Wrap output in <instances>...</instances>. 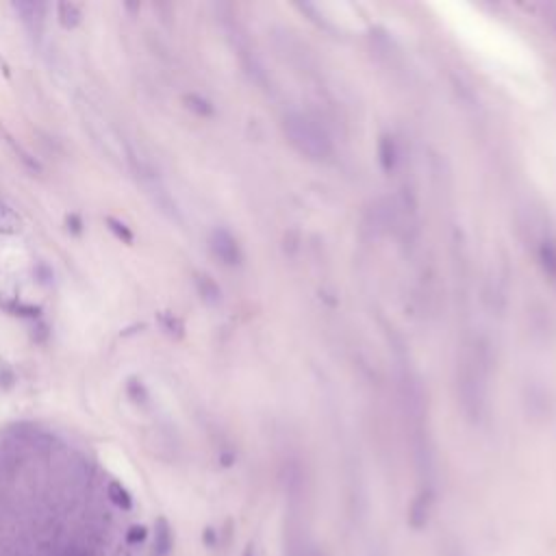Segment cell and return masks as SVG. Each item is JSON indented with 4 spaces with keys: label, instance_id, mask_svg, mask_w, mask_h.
<instances>
[{
    "label": "cell",
    "instance_id": "6da1fadb",
    "mask_svg": "<svg viewBox=\"0 0 556 556\" xmlns=\"http://www.w3.org/2000/svg\"><path fill=\"white\" fill-rule=\"evenodd\" d=\"M287 126H289L291 142L303 152H307L311 157H324L328 152V142H326L324 133H320V128L313 126L309 120L295 115V117H289Z\"/></svg>",
    "mask_w": 556,
    "mask_h": 556
},
{
    "label": "cell",
    "instance_id": "7a4b0ae2",
    "mask_svg": "<svg viewBox=\"0 0 556 556\" xmlns=\"http://www.w3.org/2000/svg\"><path fill=\"white\" fill-rule=\"evenodd\" d=\"M211 250L226 266H237L241 261V252H239L237 239L229 231H224V229H216L211 233Z\"/></svg>",
    "mask_w": 556,
    "mask_h": 556
},
{
    "label": "cell",
    "instance_id": "3957f363",
    "mask_svg": "<svg viewBox=\"0 0 556 556\" xmlns=\"http://www.w3.org/2000/svg\"><path fill=\"white\" fill-rule=\"evenodd\" d=\"M433 510V495L429 491H421L409 506V526L413 530H421L431 520Z\"/></svg>",
    "mask_w": 556,
    "mask_h": 556
},
{
    "label": "cell",
    "instance_id": "277c9868",
    "mask_svg": "<svg viewBox=\"0 0 556 556\" xmlns=\"http://www.w3.org/2000/svg\"><path fill=\"white\" fill-rule=\"evenodd\" d=\"M14 9L22 16V20H24L33 31H39L41 24H44L46 5H41V3H24V0H18V3H14Z\"/></svg>",
    "mask_w": 556,
    "mask_h": 556
},
{
    "label": "cell",
    "instance_id": "5b68a950",
    "mask_svg": "<svg viewBox=\"0 0 556 556\" xmlns=\"http://www.w3.org/2000/svg\"><path fill=\"white\" fill-rule=\"evenodd\" d=\"M174 547V535L169 528V522L165 518H159L154 524V554L157 556H169Z\"/></svg>",
    "mask_w": 556,
    "mask_h": 556
},
{
    "label": "cell",
    "instance_id": "8992f818",
    "mask_svg": "<svg viewBox=\"0 0 556 556\" xmlns=\"http://www.w3.org/2000/svg\"><path fill=\"white\" fill-rule=\"evenodd\" d=\"M57 16H59L61 26L70 31V28H76V26L80 24L83 9H80V5H76V3H59Z\"/></svg>",
    "mask_w": 556,
    "mask_h": 556
},
{
    "label": "cell",
    "instance_id": "52a82bcc",
    "mask_svg": "<svg viewBox=\"0 0 556 556\" xmlns=\"http://www.w3.org/2000/svg\"><path fill=\"white\" fill-rule=\"evenodd\" d=\"M107 495H109L111 504H115V506L122 508V510H131V508H133V495L128 493V489H126L122 483H117V481H111V483H109Z\"/></svg>",
    "mask_w": 556,
    "mask_h": 556
},
{
    "label": "cell",
    "instance_id": "ba28073f",
    "mask_svg": "<svg viewBox=\"0 0 556 556\" xmlns=\"http://www.w3.org/2000/svg\"><path fill=\"white\" fill-rule=\"evenodd\" d=\"M20 216L18 213L9 206V204H5L3 200H0V235H14V233H18L20 231Z\"/></svg>",
    "mask_w": 556,
    "mask_h": 556
},
{
    "label": "cell",
    "instance_id": "9c48e42d",
    "mask_svg": "<svg viewBox=\"0 0 556 556\" xmlns=\"http://www.w3.org/2000/svg\"><path fill=\"white\" fill-rule=\"evenodd\" d=\"M196 287H198V291H200V295H202V300H206V303H218L220 300V287L211 280V276H204V274H198L196 276Z\"/></svg>",
    "mask_w": 556,
    "mask_h": 556
},
{
    "label": "cell",
    "instance_id": "30bf717a",
    "mask_svg": "<svg viewBox=\"0 0 556 556\" xmlns=\"http://www.w3.org/2000/svg\"><path fill=\"white\" fill-rule=\"evenodd\" d=\"M126 394H128V398H131L135 404H146V402H148V392H146V387H144V382L137 380V378H128V382H126Z\"/></svg>",
    "mask_w": 556,
    "mask_h": 556
},
{
    "label": "cell",
    "instance_id": "8fae6325",
    "mask_svg": "<svg viewBox=\"0 0 556 556\" xmlns=\"http://www.w3.org/2000/svg\"><path fill=\"white\" fill-rule=\"evenodd\" d=\"M107 222V229L117 237V239H122L124 243H133L135 241V235H133V231L128 229L122 220H115V218H107L105 220Z\"/></svg>",
    "mask_w": 556,
    "mask_h": 556
},
{
    "label": "cell",
    "instance_id": "7c38bea8",
    "mask_svg": "<svg viewBox=\"0 0 556 556\" xmlns=\"http://www.w3.org/2000/svg\"><path fill=\"white\" fill-rule=\"evenodd\" d=\"M159 320H161V326H163V330L167 332V335H177V337H181L183 335V324L174 318V315H167V313H161L159 315Z\"/></svg>",
    "mask_w": 556,
    "mask_h": 556
},
{
    "label": "cell",
    "instance_id": "4fadbf2b",
    "mask_svg": "<svg viewBox=\"0 0 556 556\" xmlns=\"http://www.w3.org/2000/svg\"><path fill=\"white\" fill-rule=\"evenodd\" d=\"M185 103H187V107H189L192 111H196V113H200V115H211V113H213L211 105H209L206 100L198 98V96H185Z\"/></svg>",
    "mask_w": 556,
    "mask_h": 556
},
{
    "label": "cell",
    "instance_id": "5bb4252c",
    "mask_svg": "<svg viewBox=\"0 0 556 556\" xmlns=\"http://www.w3.org/2000/svg\"><path fill=\"white\" fill-rule=\"evenodd\" d=\"M146 537H148L146 526H131V528H128V533H126V543H128V545H137V543H142Z\"/></svg>",
    "mask_w": 556,
    "mask_h": 556
},
{
    "label": "cell",
    "instance_id": "9a60e30c",
    "mask_svg": "<svg viewBox=\"0 0 556 556\" xmlns=\"http://www.w3.org/2000/svg\"><path fill=\"white\" fill-rule=\"evenodd\" d=\"M204 545H209V547H216V545H218L216 530H213V528H206V530H204Z\"/></svg>",
    "mask_w": 556,
    "mask_h": 556
},
{
    "label": "cell",
    "instance_id": "2e32d148",
    "mask_svg": "<svg viewBox=\"0 0 556 556\" xmlns=\"http://www.w3.org/2000/svg\"><path fill=\"white\" fill-rule=\"evenodd\" d=\"M243 556H259V552H256V545H254V543H248L246 550H243Z\"/></svg>",
    "mask_w": 556,
    "mask_h": 556
},
{
    "label": "cell",
    "instance_id": "e0dca14e",
    "mask_svg": "<svg viewBox=\"0 0 556 556\" xmlns=\"http://www.w3.org/2000/svg\"><path fill=\"white\" fill-rule=\"evenodd\" d=\"M115 556H131V552H128V547H120V550L115 552Z\"/></svg>",
    "mask_w": 556,
    "mask_h": 556
}]
</instances>
